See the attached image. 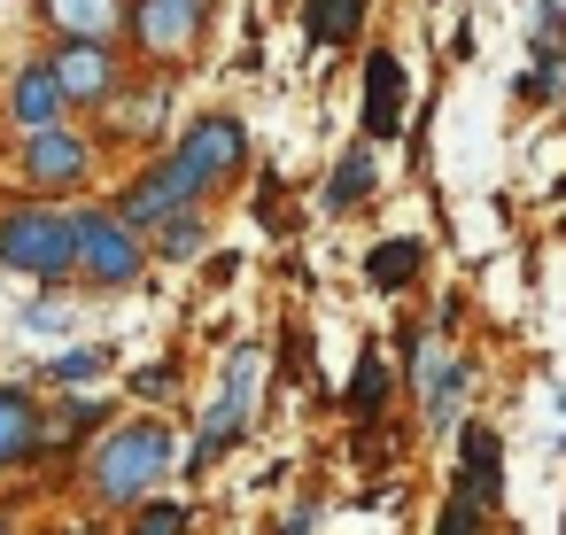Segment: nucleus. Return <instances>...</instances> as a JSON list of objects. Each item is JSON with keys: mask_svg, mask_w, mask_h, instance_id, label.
<instances>
[{"mask_svg": "<svg viewBox=\"0 0 566 535\" xmlns=\"http://www.w3.org/2000/svg\"><path fill=\"white\" fill-rule=\"evenodd\" d=\"M171 427L164 419H125V427H109L102 442H94V496L102 504H117V512H133L164 473H171Z\"/></svg>", "mask_w": 566, "mask_h": 535, "instance_id": "nucleus-1", "label": "nucleus"}, {"mask_svg": "<svg viewBox=\"0 0 566 535\" xmlns=\"http://www.w3.org/2000/svg\"><path fill=\"white\" fill-rule=\"evenodd\" d=\"M0 264L24 272V280H63V272H78V256H71V218H63V210H40V202L9 210V218H0Z\"/></svg>", "mask_w": 566, "mask_h": 535, "instance_id": "nucleus-2", "label": "nucleus"}, {"mask_svg": "<svg viewBox=\"0 0 566 535\" xmlns=\"http://www.w3.org/2000/svg\"><path fill=\"white\" fill-rule=\"evenodd\" d=\"M71 256L94 287H133L140 280V233L117 210H78L71 218Z\"/></svg>", "mask_w": 566, "mask_h": 535, "instance_id": "nucleus-3", "label": "nucleus"}, {"mask_svg": "<svg viewBox=\"0 0 566 535\" xmlns=\"http://www.w3.org/2000/svg\"><path fill=\"white\" fill-rule=\"evenodd\" d=\"M256 373H264V349L256 342H241L233 349V365H226V388H218V403L202 411V434H195V450H187V465L202 473V465H218L233 442H241V427H249V396H256Z\"/></svg>", "mask_w": 566, "mask_h": 535, "instance_id": "nucleus-4", "label": "nucleus"}, {"mask_svg": "<svg viewBox=\"0 0 566 535\" xmlns=\"http://www.w3.org/2000/svg\"><path fill=\"white\" fill-rule=\"evenodd\" d=\"M202 195H210V187H202V179H195V171H187L179 156H164L156 171H140V179L125 187V202H117V218H125L133 233H156L164 218H179V210H195Z\"/></svg>", "mask_w": 566, "mask_h": 535, "instance_id": "nucleus-5", "label": "nucleus"}, {"mask_svg": "<svg viewBox=\"0 0 566 535\" xmlns=\"http://www.w3.org/2000/svg\"><path fill=\"white\" fill-rule=\"evenodd\" d=\"M48 71H55V86H63V102H117V55H109V40H63L55 55H48Z\"/></svg>", "mask_w": 566, "mask_h": 535, "instance_id": "nucleus-6", "label": "nucleus"}, {"mask_svg": "<svg viewBox=\"0 0 566 535\" xmlns=\"http://www.w3.org/2000/svg\"><path fill=\"white\" fill-rule=\"evenodd\" d=\"M171 156H179L202 187H226V179L249 164V133H241L233 117H202V125H187V140H179Z\"/></svg>", "mask_w": 566, "mask_h": 535, "instance_id": "nucleus-7", "label": "nucleus"}, {"mask_svg": "<svg viewBox=\"0 0 566 535\" xmlns=\"http://www.w3.org/2000/svg\"><path fill=\"white\" fill-rule=\"evenodd\" d=\"M403 109H411V71L380 48V55H365V140L380 148V140H396L403 133Z\"/></svg>", "mask_w": 566, "mask_h": 535, "instance_id": "nucleus-8", "label": "nucleus"}, {"mask_svg": "<svg viewBox=\"0 0 566 535\" xmlns=\"http://www.w3.org/2000/svg\"><path fill=\"white\" fill-rule=\"evenodd\" d=\"M86 164H94V148L78 133H63V125H32L24 133V179L32 187H78Z\"/></svg>", "mask_w": 566, "mask_h": 535, "instance_id": "nucleus-9", "label": "nucleus"}, {"mask_svg": "<svg viewBox=\"0 0 566 535\" xmlns=\"http://www.w3.org/2000/svg\"><path fill=\"white\" fill-rule=\"evenodd\" d=\"M125 24L140 32L148 55H187V40L202 32V0H140Z\"/></svg>", "mask_w": 566, "mask_h": 535, "instance_id": "nucleus-10", "label": "nucleus"}, {"mask_svg": "<svg viewBox=\"0 0 566 535\" xmlns=\"http://www.w3.org/2000/svg\"><path fill=\"white\" fill-rule=\"evenodd\" d=\"M419 396H427V427H450V411L465 396V365L442 342H419Z\"/></svg>", "mask_w": 566, "mask_h": 535, "instance_id": "nucleus-11", "label": "nucleus"}, {"mask_svg": "<svg viewBox=\"0 0 566 535\" xmlns=\"http://www.w3.org/2000/svg\"><path fill=\"white\" fill-rule=\"evenodd\" d=\"M40 458V403L24 388H0V473Z\"/></svg>", "mask_w": 566, "mask_h": 535, "instance_id": "nucleus-12", "label": "nucleus"}, {"mask_svg": "<svg viewBox=\"0 0 566 535\" xmlns=\"http://www.w3.org/2000/svg\"><path fill=\"white\" fill-rule=\"evenodd\" d=\"M48 24L63 40H117L125 32V0H48Z\"/></svg>", "mask_w": 566, "mask_h": 535, "instance_id": "nucleus-13", "label": "nucleus"}, {"mask_svg": "<svg viewBox=\"0 0 566 535\" xmlns=\"http://www.w3.org/2000/svg\"><path fill=\"white\" fill-rule=\"evenodd\" d=\"M9 109H17V125L32 133V125H55L71 102H63V86H55V71H48V63H24V71H17V86H9Z\"/></svg>", "mask_w": 566, "mask_h": 535, "instance_id": "nucleus-14", "label": "nucleus"}, {"mask_svg": "<svg viewBox=\"0 0 566 535\" xmlns=\"http://www.w3.org/2000/svg\"><path fill=\"white\" fill-rule=\"evenodd\" d=\"M458 489H465V504H496V434L489 427H465L458 434Z\"/></svg>", "mask_w": 566, "mask_h": 535, "instance_id": "nucleus-15", "label": "nucleus"}, {"mask_svg": "<svg viewBox=\"0 0 566 535\" xmlns=\"http://www.w3.org/2000/svg\"><path fill=\"white\" fill-rule=\"evenodd\" d=\"M365 195H373V140H365V148H349V156L334 164V179H326V210L342 218V210H357Z\"/></svg>", "mask_w": 566, "mask_h": 535, "instance_id": "nucleus-16", "label": "nucleus"}, {"mask_svg": "<svg viewBox=\"0 0 566 535\" xmlns=\"http://www.w3.org/2000/svg\"><path fill=\"white\" fill-rule=\"evenodd\" d=\"M419 256H427L419 241H380V249L365 256V280H373L380 295H396V287H411V280H419Z\"/></svg>", "mask_w": 566, "mask_h": 535, "instance_id": "nucleus-17", "label": "nucleus"}, {"mask_svg": "<svg viewBox=\"0 0 566 535\" xmlns=\"http://www.w3.org/2000/svg\"><path fill=\"white\" fill-rule=\"evenodd\" d=\"M303 24H311L318 48H349V40L365 32V0H311V17H303Z\"/></svg>", "mask_w": 566, "mask_h": 535, "instance_id": "nucleus-18", "label": "nucleus"}, {"mask_svg": "<svg viewBox=\"0 0 566 535\" xmlns=\"http://www.w3.org/2000/svg\"><path fill=\"white\" fill-rule=\"evenodd\" d=\"M380 403H388V365H380V349H365L357 357V380H349V411L357 419H380Z\"/></svg>", "mask_w": 566, "mask_h": 535, "instance_id": "nucleus-19", "label": "nucleus"}, {"mask_svg": "<svg viewBox=\"0 0 566 535\" xmlns=\"http://www.w3.org/2000/svg\"><path fill=\"white\" fill-rule=\"evenodd\" d=\"M102 365H109V349H71V357H55V373H48V380H63V388L78 396V388H86Z\"/></svg>", "mask_w": 566, "mask_h": 535, "instance_id": "nucleus-20", "label": "nucleus"}, {"mask_svg": "<svg viewBox=\"0 0 566 535\" xmlns=\"http://www.w3.org/2000/svg\"><path fill=\"white\" fill-rule=\"evenodd\" d=\"M133 520H140V535H179L195 512L187 504H133Z\"/></svg>", "mask_w": 566, "mask_h": 535, "instance_id": "nucleus-21", "label": "nucleus"}, {"mask_svg": "<svg viewBox=\"0 0 566 535\" xmlns=\"http://www.w3.org/2000/svg\"><path fill=\"white\" fill-rule=\"evenodd\" d=\"M535 40H543V55H558V40H566V17L543 0V17H535Z\"/></svg>", "mask_w": 566, "mask_h": 535, "instance_id": "nucleus-22", "label": "nucleus"}, {"mask_svg": "<svg viewBox=\"0 0 566 535\" xmlns=\"http://www.w3.org/2000/svg\"><path fill=\"white\" fill-rule=\"evenodd\" d=\"M520 94H527V102H551V94H558V78H551V71H527V78H520Z\"/></svg>", "mask_w": 566, "mask_h": 535, "instance_id": "nucleus-23", "label": "nucleus"}, {"mask_svg": "<svg viewBox=\"0 0 566 535\" xmlns=\"http://www.w3.org/2000/svg\"><path fill=\"white\" fill-rule=\"evenodd\" d=\"M133 388H140V396H171V365H148Z\"/></svg>", "mask_w": 566, "mask_h": 535, "instance_id": "nucleus-24", "label": "nucleus"}]
</instances>
